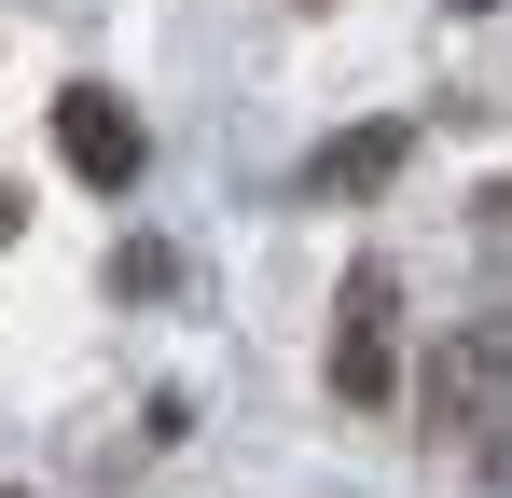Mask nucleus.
Returning <instances> with one entry per match:
<instances>
[{"mask_svg": "<svg viewBox=\"0 0 512 498\" xmlns=\"http://www.w3.org/2000/svg\"><path fill=\"white\" fill-rule=\"evenodd\" d=\"M291 14H333V0H291Z\"/></svg>", "mask_w": 512, "mask_h": 498, "instance_id": "nucleus-9", "label": "nucleus"}, {"mask_svg": "<svg viewBox=\"0 0 512 498\" xmlns=\"http://www.w3.org/2000/svg\"><path fill=\"white\" fill-rule=\"evenodd\" d=\"M388 319H402V277L360 249L333 291V402H388Z\"/></svg>", "mask_w": 512, "mask_h": 498, "instance_id": "nucleus-2", "label": "nucleus"}, {"mask_svg": "<svg viewBox=\"0 0 512 498\" xmlns=\"http://www.w3.org/2000/svg\"><path fill=\"white\" fill-rule=\"evenodd\" d=\"M111 291H125V305H153V291H180V263H167L153 236H125V249H111Z\"/></svg>", "mask_w": 512, "mask_h": 498, "instance_id": "nucleus-5", "label": "nucleus"}, {"mask_svg": "<svg viewBox=\"0 0 512 498\" xmlns=\"http://www.w3.org/2000/svg\"><path fill=\"white\" fill-rule=\"evenodd\" d=\"M457 14H499V0H457Z\"/></svg>", "mask_w": 512, "mask_h": 498, "instance_id": "nucleus-8", "label": "nucleus"}, {"mask_svg": "<svg viewBox=\"0 0 512 498\" xmlns=\"http://www.w3.org/2000/svg\"><path fill=\"white\" fill-rule=\"evenodd\" d=\"M0 498H14V485H0Z\"/></svg>", "mask_w": 512, "mask_h": 498, "instance_id": "nucleus-10", "label": "nucleus"}, {"mask_svg": "<svg viewBox=\"0 0 512 498\" xmlns=\"http://www.w3.org/2000/svg\"><path fill=\"white\" fill-rule=\"evenodd\" d=\"M471 457H485V485L512 498V415H499V429H485V443H471Z\"/></svg>", "mask_w": 512, "mask_h": 498, "instance_id": "nucleus-6", "label": "nucleus"}, {"mask_svg": "<svg viewBox=\"0 0 512 498\" xmlns=\"http://www.w3.org/2000/svg\"><path fill=\"white\" fill-rule=\"evenodd\" d=\"M56 153H70V180H97V194H139V166H153V125H139L111 83H70V97H56Z\"/></svg>", "mask_w": 512, "mask_h": 498, "instance_id": "nucleus-3", "label": "nucleus"}, {"mask_svg": "<svg viewBox=\"0 0 512 498\" xmlns=\"http://www.w3.org/2000/svg\"><path fill=\"white\" fill-rule=\"evenodd\" d=\"M512 415V319H471L443 360H429V388H416V429L429 443H485Z\"/></svg>", "mask_w": 512, "mask_h": 498, "instance_id": "nucleus-1", "label": "nucleus"}, {"mask_svg": "<svg viewBox=\"0 0 512 498\" xmlns=\"http://www.w3.org/2000/svg\"><path fill=\"white\" fill-rule=\"evenodd\" d=\"M14 236H28V194H14V180H0V249H14Z\"/></svg>", "mask_w": 512, "mask_h": 498, "instance_id": "nucleus-7", "label": "nucleus"}, {"mask_svg": "<svg viewBox=\"0 0 512 498\" xmlns=\"http://www.w3.org/2000/svg\"><path fill=\"white\" fill-rule=\"evenodd\" d=\"M402 153H416V125H402V111H388V125H346V139H319V153H305V194H319V208L388 194V180H402Z\"/></svg>", "mask_w": 512, "mask_h": 498, "instance_id": "nucleus-4", "label": "nucleus"}]
</instances>
